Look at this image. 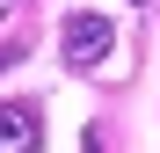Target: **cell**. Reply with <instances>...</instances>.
Here are the masks:
<instances>
[{
	"label": "cell",
	"mask_w": 160,
	"mask_h": 153,
	"mask_svg": "<svg viewBox=\"0 0 160 153\" xmlns=\"http://www.w3.org/2000/svg\"><path fill=\"white\" fill-rule=\"evenodd\" d=\"M58 51H66V66H80V73H95L102 59L117 51V22L109 15H66V29H58Z\"/></svg>",
	"instance_id": "1"
},
{
	"label": "cell",
	"mask_w": 160,
	"mask_h": 153,
	"mask_svg": "<svg viewBox=\"0 0 160 153\" xmlns=\"http://www.w3.org/2000/svg\"><path fill=\"white\" fill-rule=\"evenodd\" d=\"M44 131H37V110L29 102H0V146H15V153H29Z\"/></svg>",
	"instance_id": "2"
}]
</instances>
